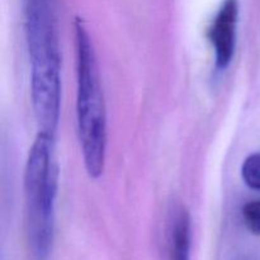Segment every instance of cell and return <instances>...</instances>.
Returning a JSON list of instances; mask_svg holds the SVG:
<instances>
[{
    "label": "cell",
    "instance_id": "cell-1",
    "mask_svg": "<svg viewBox=\"0 0 260 260\" xmlns=\"http://www.w3.org/2000/svg\"><path fill=\"white\" fill-rule=\"evenodd\" d=\"M32 102L40 132L55 136L61 104V56L53 0H24Z\"/></svg>",
    "mask_w": 260,
    "mask_h": 260
},
{
    "label": "cell",
    "instance_id": "cell-2",
    "mask_svg": "<svg viewBox=\"0 0 260 260\" xmlns=\"http://www.w3.org/2000/svg\"><path fill=\"white\" fill-rule=\"evenodd\" d=\"M57 165L52 135L38 132L24 170L25 229L32 260H50L55 240Z\"/></svg>",
    "mask_w": 260,
    "mask_h": 260
},
{
    "label": "cell",
    "instance_id": "cell-3",
    "mask_svg": "<svg viewBox=\"0 0 260 260\" xmlns=\"http://www.w3.org/2000/svg\"><path fill=\"white\" fill-rule=\"evenodd\" d=\"M76 119L86 173L96 179L103 174L107 150V113L103 88L93 42L80 22L76 23Z\"/></svg>",
    "mask_w": 260,
    "mask_h": 260
},
{
    "label": "cell",
    "instance_id": "cell-4",
    "mask_svg": "<svg viewBox=\"0 0 260 260\" xmlns=\"http://www.w3.org/2000/svg\"><path fill=\"white\" fill-rule=\"evenodd\" d=\"M238 14V2L225 0L208 33L212 47L215 50L216 68L220 70H225L229 68L235 53Z\"/></svg>",
    "mask_w": 260,
    "mask_h": 260
},
{
    "label": "cell",
    "instance_id": "cell-5",
    "mask_svg": "<svg viewBox=\"0 0 260 260\" xmlns=\"http://www.w3.org/2000/svg\"><path fill=\"white\" fill-rule=\"evenodd\" d=\"M167 240L168 260H190L192 225L184 205H177L170 210Z\"/></svg>",
    "mask_w": 260,
    "mask_h": 260
},
{
    "label": "cell",
    "instance_id": "cell-6",
    "mask_svg": "<svg viewBox=\"0 0 260 260\" xmlns=\"http://www.w3.org/2000/svg\"><path fill=\"white\" fill-rule=\"evenodd\" d=\"M241 177L249 188L260 190V154H251L246 157L241 167Z\"/></svg>",
    "mask_w": 260,
    "mask_h": 260
},
{
    "label": "cell",
    "instance_id": "cell-7",
    "mask_svg": "<svg viewBox=\"0 0 260 260\" xmlns=\"http://www.w3.org/2000/svg\"><path fill=\"white\" fill-rule=\"evenodd\" d=\"M241 215L246 229L254 235H260V200L246 203Z\"/></svg>",
    "mask_w": 260,
    "mask_h": 260
},
{
    "label": "cell",
    "instance_id": "cell-8",
    "mask_svg": "<svg viewBox=\"0 0 260 260\" xmlns=\"http://www.w3.org/2000/svg\"><path fill=\"white\" fill-rule=\"evenodd\" d=\"M241 260H248V259H241Z\"/></svg>",
    "mask_w": 260,
    "mask_h": 260
}]
</instances>
